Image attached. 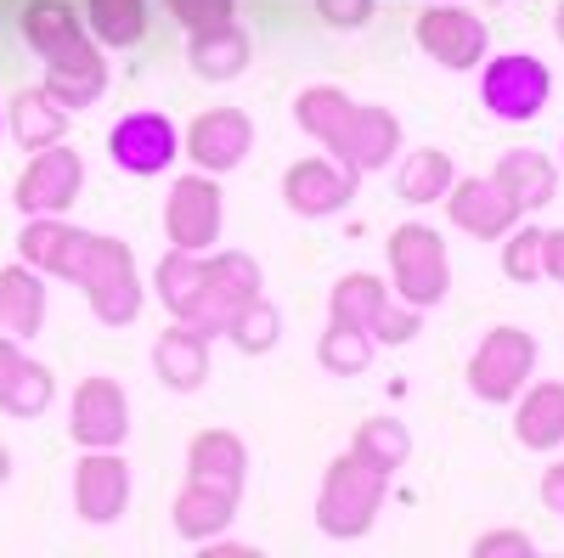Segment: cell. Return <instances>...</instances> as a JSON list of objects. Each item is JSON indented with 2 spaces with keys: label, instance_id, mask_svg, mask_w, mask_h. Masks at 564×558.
Segmentation results:
<instances>
[{
  "label": "cell",
  "instance_id": "cell-1",
  "mask_svg": "<svg viewBox=\"0 0 564 558\" xmlns=\"http://www.w3.org/2000/svg\"><path fill=\"white\" fill-rule=\"evenodd\" d=\"M23 260L34 271L52 276H74V283L90 294V310H97L108 328H124V321L141 316V283H135V260L124 243L97 238V231H79L57 215H34L23 226Z\"/></svg>",
  "mask_w": 564,
  "mask_h": 558
},
{
  "label": "cell",
  "instance_id": "cell-2",
  "mask_svg": "<svg viewBox=\"0 0 564 558\" xmlns=\"http://www.w3.org/2000/svg\"><path fill=\"white\" fill-rule=\"evenodd\" d=\"M23 34L29 45L45 57V90L74 113V108H90L102 97L108 85V68L97 57V45H90L85 23L63 7V0H34V7L23 12Z\"/></svg>",
  "mask_w": 564,
  "mask_h": 558
},
{
  "label": "cell",
  "instance_id": "cell-3",
  "mask_svg": "<svg viewBox=\"0 0 564 558\" xmlns=\"http://www.w3.org/2000/svg\"><path fill=\"white\" fill-rule=\"evenodd\" d=\"M390 491V469H379V462H367L361 451H345L334 469H327L322 480V496H316V525L327 536H361L372 519H379V502Z\"/></svg>",
  "mask_w": 564,
  "mask_h": 558
},
{
  "label": "cell",
  "instance_id": "cell-4",
  "mask_svg": "<svg viewBox=\"0 0 564 558\" xmlns=\"http://www.w3.org/2000/svg\"><path fill=\"white\" fill-rule=\"evenodd\" d=\"M254 294H260V265H254L249 254H215V260H204L198 294L186 299V310H181L175 321L198 328L204 339H209V333H226V321L238 316Z\"/></svg>",
  "mask_w": 564,
  "mask_h": 558
},
{
  "label": "cell",
  "instance_id": "cell-5",
  "mask_svg": "<svg viewBox=\"0 0 564 558\" xmlns=\"http://www.w3.org/2000/svg\"><path fill=\"white\" fill-rule=\"evenodd\" d=\"M390 271H395V288H401L406 305H417V310L441 305L446 288H452V265H446L441 231L417 226V220L395 226V231H390Z\"/></svg>",
  "mask_w": 564,
  "mask_h": 558
},
{
  "label": "cell",
  "instance_id": "cell-6",
  "mask_svg": "<svg viewBox=\"0 0 564 558\" xmlns=\"http://www.w3.org/2000/svg\"><path fill=\"white\" fill-rule=\"evenodd\" d=\"M536 366V339L520 333V328H491L486 344L475 350V361H468V390H475L480 401H513L525 390Z\"/></svg>",
  "mask_w": 564,
  "mask_h": 558
},
{
  "label": "cell",
  "instance_id": "cell-7",
  "mask_svg": "<svg viewBox=\"0 0 564 558\" xmlns=\"http://www.w3.org/2000/svg\"><path fill=\"white\" fill-rule=\"evenodd\" d=\"M130 502V462L119 457V446H90L74 462V507L90 525H113Z\"/></svg>",
  "mask_w": 564,
  "mask_h": 558
},
{
  "label": "cell",
  "instance_id": "cell-8",
  "mask_svg": "<svg viewBox=\"0 0 564 558\" xmlns=\"http://www.w3.org/2000/svg\"><path fill=\"white\" fill-rule=\"evenodd\" d=\"M547 90H553V79H547L542 57H531V52L497 57V63L486 68V108H491L497 119H508V124L536 119V113L547 108Z\"/></svg>",
  "mask_w": 564,
  "mask_h": 558
},
{
  "label": "cell",
  "instance_id": "cell-9",
  "mask_svg": "<svg viewBox=\"0 0 564 558\" xmlns=\"http://www.w3.org/2000/svg\"><path fill=\"white\" fill-rule=\"evenodd\" d=\"M164 231L170 243L186 254H204L220 238V186L198 169V175H181L170 186V204H164Z\"/></svg>",
  "mask_w": 564,
  "mask_h": 558
},
{
  "label": "cell",
  "instance_id": "cell-10",
  "mask_svg": "<svg viewBox=\"0 0 564 558\" xmlns=\"http://www.w3.org/2000/svg\"><path fill=\"white\" fill-rule=\"evenodd\" d=\"M412 34L441 68H475L486 57V40H491L486 18L468 12V7H430Z\"/></svg>",
  "mask_w": 564,
  "mask_h": 558
},
{
  "label": "cell",
  "instance_id": "cell-11",
  "mask_svg": "<svg viewBox=\"0 0 564 558\" xmlns=\"http://www.w3.org/2000/svg\"><path fill=\"white\" fill-rule=\"evenodd\" d=\"M79 180H85V164H79L74 147H63V142L40 147L34 164L23 169V180H18V209L23 215H63L79 198Z\"/></svg>",
  "mask_w": 564,
  "mask_h": 558
},
{
  "label": "cell",
  "instance_id": "cell-12",
  "mask_svg": "<svg viewBox=\"0 0 564 558\" xmlns=\"http://www.w3.org/2000/svg\"><path fill=\"white\" fill-rule=\"evenodd\" d=\"M254 147V124L249 113L238 108H209L193 119V130H186V158H193L204 175H220V169H238Z\"/></svg>",
  "mask_w": 564,
  "mask_h": 558
},
{
  "label": "cell",
  "instance_id": "cell-13",
  "mask_svg": "<svg viewBox=\"0 0 564 558\" xmlns=\"http://www.w3.org/2000/svg\"><path fill=\"white\" fill-rule=\"evenodd\" d=\"M108 153H113V164L130 169V175H159V169L181 153V135H175V124H170L164 113H130V119L113 124Z\"/></svg>",
  "mask_w": 564,
  "mask_h": 558
},
{
  "label": "cell",
  "instance_id": "cell-14",
  "mask_svg": "<svg viewBox=\"0 0 564 558\" xmlns=\"http://www.w3.org/2000/svg\"><path fill=\"white\" fill-rule=\"evenodd\" d=\"M282 198L294 215H339L356 198V169H345L339 158H305L282 175Z\"/></svg>",
  "mask_w": 564,
  "mask_h": 558
},
{
  "label": "cell",
  "instance_id": "cell-15",
  "mask_svg": "<svg viewBox=\"0 0 564 558\" xmlns=\"http://www.w3.org/2000/svg\"><path fill=\"white\" fill-rule=\"evenodd\" d=\"M327 153H339V164L356 169V175L384 169V164L401 153V119H395L390 108H361V102H356L345 135H339V142L327 147Z\"/></svg>",
  "mask_w": 564,
  "mask_h": 558
},
{
  "label": "cell",
  "instance_id": "cell-16",
  "mask_svg": "<svg viewBox=\"0 0 564 558\" xmlns=\"http://www.w3.org/2000/svg\"><path fill=\"white\" fill-rule=\"evenodd\" d=\"M74 440L79 446H119L130 435V401L113 379H85L74 390Z\"/></svg>",
  "mask_w": 564,
  "mask_h": 558
},
{
  "label": "cell",
  "instance_id": "cell-17",
  "mask_svg": "<svg viewBox=\"0 0 564 558\" xmlns=\"http://www.w3.org/2000/svg\"><path fill=\"white\" fill-rule=\"evenodd\" d=\"M446 209L463 231H475V238H502V231L520 220V209H513V198L502 193L497 180H452L446 186Z\"/></svg>",
  "mask_w": 564,
  "mask_h": 558
},
{
  "label": "cell",
  "instance_id": "cell-18",
  "mask_svg": "<svg viewBox=\"0 0 564 558\" xmlns=\"http://www.w3.org/2000/svg\"><path fill=\"white\" fill-rule=\"evenodd\" d=\"M153 366L170 390H198L209 379V339L198 328H186V321H175L153 344Z\"/></svg>",
  "mask_w": 564,
  "mask_h": 558
},
{
  "label": "cell",
  "instance_id": "cell-19",
  "mask_svg": "<svg viewBox=\"0 0 564 558\" xmlns=\"http://www.w3.org/2000/svg\"><path fill=\"white\" fill-rule=\"evenodd\" d=\"M231 514H238V491H220V485H204V480H186V491L175 496V530L186 541H215Z\"/></svg>",
  "mask_w": 564,
  "mask_h": 558
},
{
  "label": "cell",
  "instance_id": "cell-20",
  "mask_svg": "<svg viewBox=\"0 0 564 558\" xmlns=\"http://www.w3.org/2000/svg\"><path fill=\"white\" fill-rule=\"evenodd\" d=\"M40 321H45V288H40V276L34 265H7L0 271V333H12V339H29L40 333Z\"/></svg>",
  "mask_w": 564,
  "mask_h": 558
},
{
  "label": "cell",
  "instance_id": "cell-21",
  "mask_svg": "<svg viewBox=\"0 0 564 558\" xmlns=\"http://www.w3.org/2000/svg\"><path fill=\"white\" fill-rule=\"evenodd\" d=\"M186 469L204 485H220V491H243V474H249V457H243V440L226 435V429H204L186 451Z\"/></svg>",
  "mask_w": 564,
  "mask_h": 558
},
{
  "label": "cell",
  "instance_id": "cell-22",
  "mask_svg": "<svg viewBox=\"0 0 564 558\" xmlns=\"http://www.w3.org/2000/svg\"><path fill=\"white\" fill-rule=\"evenodd\" d=\"M491 180L513 198V209H542V204H553V164H547L536 147L502 153V164H497Z\"/></svg>",
  "mask_w": 564,
  "mask_h": 558
},
{
  "label": "cell",
  "instance_id": "cell-23",
  "mask_svg": "<svg viewBox=\"0 0 564 558\" xmlns=\"http://www.w3.org/2000/svg\"><path fill=\"white\" fill-rule=\"evenodd\" d=\"M513 435H520V446H531V451L564 446V384H536V390L520 401Z\"/></svg>",
  "mask_w": 564,
  "mask_h": 558
},
{
  "label": "cell",
  "instance_id": "cell-24",
  "mask_svg": "<svg viewBox=\"0 0 564 558\" xmlns=\"http://www.w3.org/2000/svg\"><path fill=\"white\" fill-rule=\"evenodd\" d=\"M68 130V108L52 97V90H18L12 97V135L23 147H52L57 135Z\"/></svg>",
  "mask_w": 564,
  "mask_h": 558
},
{
  "label": "cell",
  "instance_id": "cell-25",
  "mask_svg": "<svg viewBox=\"0 0 564 558\" xmlns=\"http://www.w3.org/2000/svg\"><path fill=\"white\" fill-rule=\"evenodd\" d=\"M350 113H356V102L345 97L339 85H311V90H300V102H294L300 130H311L322 147H334V142H339L345 124H350Z\"/></svg>",
  "mask_w": 564,
  "mask_h": 558
},
{
  "label": "cell",
  "instance_id": "cell-26",
  "mask_svg": "<svg viewBox=\"0 0 564 558\" xmlns=\"http://www.w3.org/2000/svg\"><path fill=\"white\" fill-rule=\"evenodd\" d=\"M243 63H249V40L238 23H226L215 34H193V68L204 79H238Z\"/></svg>",
  "mask_w": 564,
  "mask_h": 558
},
{
  "label": "cell",
  "instance_id": "cell-27",
  "mask_svg": "<svg viewBox=\"0 0 564 558\" xmlns=\"http://www.w3.org/2000/svg\"><path fill=\"white\" fill-rule=\"evenodd\" d=\"M85 18H90V34L102 45H135L148 34V0H85Z\"/></svg>",
  "mask_w": 564,
  "mask_h": 558
},
{
  "label": "cell",
  "instance_id": "cell-28",
  "mask_svg": "<svg viewBox=\"0 0 564 558\" xmlns=\"http://www.w3.org/2000/svg\"><path fill=\"white\" fill-rule=\"evenodd\" d=\"M390 294H384V283L379 276H367V271H356V276H339V288H334V299H327V321H345V328H367L372 321V310H379Z\"/></svg>",
  "mask_w": 564,
  "mask_h": 558
},
{
  "label": "cell",
  "instance_id": "cell-29",
  "mask_svg": "<svg viewBox=\"0 0 564 558\" xmlns=\"http://www.w3.org/2000/svg\"><path fill=\"white\" fill-rule=\"evenodd\" d=\"M316 361L327 372H339V379H356V372H367V361H372V333L345 328V321H327V333L316 344Z\"/></svg>",
  "mask_w": 564,
  "mask_h": 558
},
{
  "label": "cell",
  "instance_id": "cell-30",
  "mask_svg": "<svg viewBox=\"0 0 564 558\" xmlns=\"http://www.w3.org/2000/svg\"><path fill=\"white\" fill-rule=\"evenodd\" d=\"M446 186H452V158L441 147H423L401 164V198L406 204H435V198H446Z\"/></svg>",
  "mask_w": 564,
  "mask_h": 558
},
{
  "label": "cell",
  "instance_id": "cell-31",
  "mask_svg": "<svg viewBox=\"0 0 564 558\" xmlns=\"http://www.w3.org/2000/svg\"><path fill=\"white\" fill-rule=\"evenodd\" d=\"M350 451H361L367 462H379V469H401V462L412 457V435L395 424V417H367V424L356 429V446Z\"/></svg>",
  "mask_w": 564,
  "mask_h": 558
},
{
  "label": "cell",
  "instance_id": "cell-32",
  "mask_svg": "<svg viewBox=\"0 0 564 558\" xmlns=\"http://www.w3.org/2000/svg\"><path fill=\"white\" fill-rule=\"evenodd\" d=\"M52 395H57L52 372H45L40 361H23L12 379H7V390H0V406H7L12 417H40L45 406H52Z\"/></svg>",
  "mask_w": 564,
  "mask_h": 558
},
{
  "label": "cell",
  "instance_id": "cell-33",
  "mask_svg": "<svg viewBox=\"0 0 564 558\" xmlns=\"http://www.w3.org/2000/svg\"><path fill=\"white\" fill-rule=\"evenodd\" d=\"M226 333L238 339V350H249V355H265V350L276 344V333H282V316H276V310H271V305L254 294V299H249L238 316L226 321Z\"/></svg>",
  "mask_w": 564,
  "mask_h": 558
},
{
  "label": "cell",
  "instance_id": "cell-34",
  "mask_svg": "<svg viewBox=\"0 0 564 558\" xmlns=\"http://www.w3.org/2000/svg\"><path fill=\"white\" fill-rule=\"evenodd\" d=\"M502 271L513 276V283H536L542 276V231L525 226V231H502Z\"/></svg>",
  "mask_w": 564,
  "mask_h": 558
},
{
  "label": "cell",
  "instance_id": "cell-35",
  "mask_svg": "<svg viewBox=\"0 0 564 558\" xmlns=\"http://www.w3.org/2000/svg\"><path fill=\"white\" fill-rule=\"evenodd\" d=\"M170 12L193 34H215V29L231 23V0H170Z\"/></svg>",
  "mask_w": 564,
  "mask_h": 558
},
{
  "label": "cell",
  "instance_id": "cell-36",
  "mask_svg": "<svg viewBox=\"0 0 564 558\" xmlns=\"http://www.w3.org/2000/svg\"><path fill=\"white\" fill-rule=\"evenodd\" d=\"M367 333H372V339H384V344H406V339L417 333V305H406V310H401V305H390V299H384L379 310H372Z\"/></svg>",
  "mask_w": 564,
  "mask_h": 558
},
{
  "label": "cell",
  "instance_id": "cell-37",
  "mask_svg": "<svg viewBox=\"0 0 564 558\" xmlns=\"http://www.w3.org/2000/svg\"><path fill=\"white\" fill-rule=\"evenodd\" d=\"M316 12L327 23H339V29H356V23L372 18V0H316Z\"/></svg>",
  "mask_w": 564,
  "mask_h": 558
},
{
  "label": "cell",
  "instance_id": "cell-38",
  "mask_svg": "<svg viewBox=\"0 0 564 558\" xmlns=\"http://www.w3.org/2000/svg\"><path fill=\"white\" fill-rule=\"evenodd\" d=\"M497 552H531V536L525 530H491V536H480L475 541V558H497Z\"/></svg>",
  "mask_w": 564,
  "mask_h": 558
},
{
  "label": "cell",
  "instance_id": "cell-39",
  "mask_svg": "<svg viewBox=\"0 0 564 558\" xmlns=\"http://www.w3.org/2000/svg\"><path fill=\"white\" fill-rule=\"evenodd\" d=\"M542 276L564 283V231H542Z\"/></svg>",
  "mask_w": 564,
  "mask_h": 558
},
{
  "label": "cell",
  "instance_id": "cell-40",
  "mask_svg": "<svg viewBox=\"0 0 564 558\" xmlns=\"http://www.w3.org/2000/svg\"><path fill=\"white\" fill-rule=\"evenodd\" d=\"M542 502H547V514H564V462H553L542 474Z\"/></svg>",
  "mask_w": 564,
  "mask_h": 558
},
{
  "label": "cell",
  "instance_id": "cell-41",
  "mask_svg": "<svg viewBox=\"0 0 564 558\" xmlns=\"http://www.w3.org/2000/svg\"><path fill=\"white\" fill-rule=\"evenodd\" d=\"M18 366H23V350L12 339H0V390H7V379H12Z\"/></svg>",
  "mask_w": 564,
  "mask_h": 558
},
{
  "label": "cell",
  "instance_id": "cell-42",
  "mask_svg": "<svg viewBox=\"0 0 564 558\" xmlns=\"http://www.w3.org/2000/svg\"><path fill=\"white\" fill-rule=\"evenodd\" d=\"M7 474H12V457H7V446H0V485H7Z\"/></svg>",
  "mask_w": 564,
  "mask_h": 558
},
{
  "label": "cell",
  "instance_id": "cell-43",
  "mask_svg": "<svg viewBox=\"0 0 564 558\" xmlns=\"http://www.w3.org/2000/svg\"><path fill=\"white\" fill-rule=\"evenodd\" d=\"M553 29H558V40H564V7H558V23H553Z\"/></svg>",
  "mask_w": 564,
  "mask_h": 558
},
{
  "label": "cell",
  "instance_id": "cell-44",
  "mask_svg": "<svg viewBox=\"0 0 564 558\" xmlns=\"http://www.w3.org/2000/svg\"><path fill=\"white\" fill-rule=\"evenodd\" d=\"M0 130H7V119H0Z\"/></svg>",
  "mask_w": 564,
  "mask_h": 558
}]
</instances>
